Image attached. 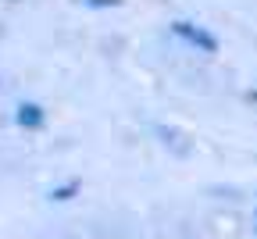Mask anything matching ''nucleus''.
<instances>
[{
    "mask_svg": "<svg viewBox=\"0 0 257 239\" xmlns=\"http://www.w3.org/2000/svg\"><path fill=\"white\" fill-rule=\"evenodd\" d=\"M172 32H175L179 40H186L189 47L204 50V54H214V50H218V40L211 36V32H204V29H197V25H189V22H175Z\"/></svg>",
    "mask_w": 257,
    "mask_h": 239,
    "instance_id": "f257e3e1",
    "label": "nucleus"
},
{
    "mask_svg": "<svg viewBox=\"0 0 257 239\" xmlns=\"http://www.w3.org/2000/svg\"><path fill=\"white\" fill-rule=\"evenodd\" d=\"M82 4H93V8H118V0H82Z\"/></svg>",
    "mask_w": 257,
    "mask_h": 239,
    "instance_id": "7ed1b4c3",
    "label": "nucleus"
},
{
    "mask_svg": "<svg viewBox=\"0 0 257 239\" xmlns=\"http://www.w3.org/2000/svg\"><path fill=\"white\" fill-rule=\"evenodd\" d=\"M18 122H22V125H40L43 114H40L36 104H25V107H18Z\"/></svg>",
    "mask_w": 257,
    "mask_h": 239,
    "instance_id": "f03ea898",
    "label": "nucleus"
}]
</instances>
